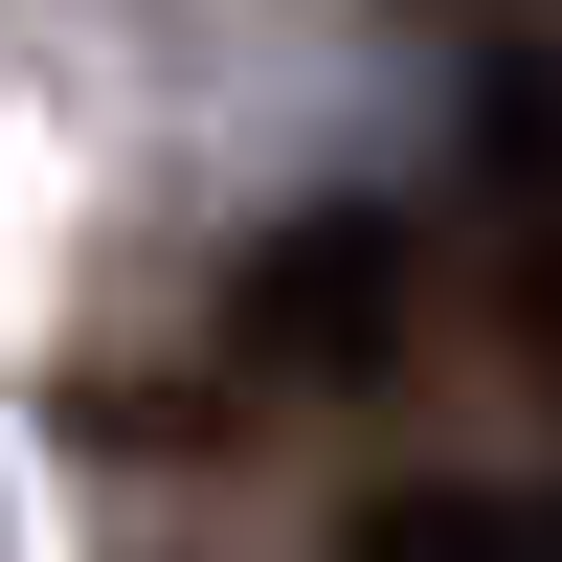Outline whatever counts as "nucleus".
Listing matches in <instances>:
<instances>
[{
    "label": "nucleus",
    "instance_id": "nucleus-2",
    "mask_svg": "<svg viewBox=\"0 0 562 562\" xmlns=\"http://www.w3.org/2000/svg\"><path fill=\"white\" fill-rule=\"evenodd\" d=\"M360 562H540V540L473 518V495H383V518H360Z\"/></svg>",
    "mask_w": 562,
    "mask_h": 562
},
{
    "label": "nucleus",
    "instance_id": "nucleus-1",
    "mask_svg": "<svg viewBox=\"0 0 562 562\" xmlns=\"http://www.w3.org/2000/svg\"><path fill=\"white\" fill-rule=\"evenodd\" d=\"M225 338L270 360V383H360V360L405 338V225H293V248H248V315Z\"/></svg>",
    "mask_w": 562,
    "mask_h": 562
}]
</instances>
